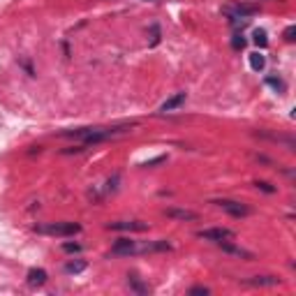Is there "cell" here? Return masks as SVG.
<instances>
[{
    "mask_svg": "<svg viewBox=\"0 0 296 296\" xmlns=\"http://www.w3.org/2000/svg\"><path fill=\"white\" fill-rule=\"evenodd\" d=\"M125 127H81V130H67L63 132V137H72V139H79L81 146H91V144H97V141H104L109 137H116V134L125 132Z\"/></svg>",
    "mask_w": 296,
    "mask_h": 296,
    "instance_id": "1",
    "label": "cell"
},
{
    "mask_svg": "<svg viewBox=\"0 0 296 296\" xmlns=\"http://www.w3.org/2000/svg\"><path fill=\"white\" fill-rule=\"evenodd\" d=\"M40 234H49V236H74L81 231V224L79 222H49V224H42L37 227Z\"/></svg>",
    "mask_w": 296,
    "mask_h": 296,
    "instance_id": "2",
    "label": "cell"
},
{
    "mask_svg": "<svg viewBox=\"0 0 296 296\" xmlns=\"http://www.w3.org/2000/svg\"><path fill=\"white\" fill-rule=\"evenodd\" d=\"M259 12L257 5H245V3H234V5H227L224 7V14L229 19H245V17H252V14Z\"/></svg>",
    "mask_w": 296,
    "mask_h": 296,
    "instance_id": "3",
    "label": "cell"
},
{
    "mask_svg": "<svg viewBox=\"0 0 296 296\" xmlns=\"http://www.w3.org/2000/svg\"><path fill=\"white\" fill-rule=\"evenodd\" d=\"M213 204H218L222 211H227L229 215H234V218H245V215H250V208H248L245 204H241V201L218 199V201H213Z\"/></svg>",
    "mask_w": 296,
    "mask_h": 296,
    "instance_id": "4",
    "label": "cell"
},
{
    "mask_svg": "<svg viewBox=\"0 0 296 296\" xmlns=\"http://www.w3.org/2000/svg\"><path fill=\"white\" fill-rule=\"evenodd\" d=\"M199 238H204V241H227V238H234V231L227 229V227H213V229L199 231Z\"/></svg>",
    "mask_w": 296,
    "mask_h": 296,
    "instance_id": "5",
    "label": "cell"
},
{
    "mask_svg": "<svg viewBox=\"0 0 296 296\" xmlns=\"http://www.w3.org/2000/svg\"><path fill=\"white\" fill-rule=\"evenodd\" d=\"M109 229H116V231H146L148 224L146 222H139V220H132V222H109Z\"/></svg>",
    "mask_w": 296,
    "mask_h": 296,
    "instance_id": "6",
    "label": "cell"
},
{
    "mask_svg": "<svg viewBox=\"0 0 296 296\" xmlns=\"http://www.w3.org/2000/svg\"><path fill=\"white\" fill-rule=\"evenodd\" d=\"M137 252V243L130 241V238H118L111 248V254H132Z\"/></svg>",
    "mask_w": 296,
    "mask_h": 296,
    "instance_id": "7",
    "label": "cell"
},
{
    "mask_svg": "<svg viewBox=\"0 0 296 296\" xmlns=\"http://www.w3.org/2000/svg\"><path fill=\"white\" fill-rule=\"evenodd\" d=\"M185 97H187L185 93H176V95H171L169 100H167V102H164L162 107H160V111H162V114H167V111H176L178 107H183Z\"/></svg>",
    "mask_w": 296,
    "mask_h": 296,
    "instance_id": "8",
    "label": "cell"
},
{
    "mask_svg": "<svg viewBox=\"0 0 296 296\" xmlns=\"http://www.w3.org/2000/svg\"><path fill=\"white\" fill-rule=\"evenodd\" d=\"M218 243H220V248H222L224 252L236 254V257H243V259H254V254H252V252H248V250L238 248V245H231V243H227V241H218Z\"/></svg>",
    "mask_w": 296,
    "mask_h": 296,
    "instance_id": "9",
    "label": "cell"
},
{
    "mask_svg": "<svg viewBox=\"0 0 296 296\" xmlns=\"http://www.w3.org/2000/svg\"><path fill=\"white\" fill-rule=\"evenodd\" d=\"M47 271H44V268H31V271H28V284H31V287H42L44 282H47Z\"/></svg>",
    "mask_w": 296,
    "mask_h": 296,
    "instance_id": "10",
    "label": "cell"
},
{
    "mask_svg": "<svg viewBox=\"0 0 296 296\" xmlns=\"http://www.w3.org/2000/svg\"><path fill=\"white\" fill-rule=\"evenodd\" d=\"M167 218L174 220H197L199 215L194 211H187V208H167Z\"/></svg>",
    "mask_w": 296,
    "mask_h": 296,
    "instance_id": "11",
    "label": "cell"
},
{
    "mask_svg": "<svg viewBox=\"0 0 296 296\" xmlns=\"http://www.w3.org/2000/svg\"><path fill=\"white\" fill-rule=\"evenodd\" d=\"M250 284H257V287H275L280 284V278H273V275H257V278H250L245 280Z\"/></svg>",
    "mask_w": 296,
    "mask_h": 296,
    "instance_id": "12",
    "label": "cell"
},
{
    "mask_svg": "<svg viewBox=\"0 0 296 296\" xmlns=\"http://www.w3.org/2000/svg\"><path fill=\"white\" fill-rule=\"evenodd\" d=\"M250 67H252L254 72H261V70L266 67V58L259 54V51H257V54H250Z\"/></svg>",
    "mask_w": 296,
    "mask_h": 296,
    "instance_id": "13",
    "label": "cell"
},
{
    "mask_svg": "<svg viewBox=\"0 0 296 296\" xmlns=\"http://www.w3.org/2000/svg\"><path fill=\"white\" fill-rule=\"evenodd\" d=\"M127 282H130V287H132L134 291H139V294H146V291H148V284L141 282V280L137 278L134 273H132V275H127Z\"/></svg>",
    "mask_w": 296,
    "mask_h": 296,
    "instance_id": "14",
    "label": "cell"
},
{
    "mask_svg": "<svg viewBox=\"0 0 296 296\" xmlns=\"http://www.w3.org/2000/svg\"><path fill=\"white\" fill-rule=\"evenodd\" d=\"M86 268V261H70L65 266V273H81Z\"/></svg>",
    "mask_w": 296,
    "mask_h": 296,
    "instance_id": "15",
    "label": "cell"
},
{
    "mask_svg": "<svg viewBox=\"0 0 296 296\" xmlns=\"http://www.w3.org/2000/svg\"><path fill=\"white\" fill-rule=\"evenodd\" d=\"M254 44L261 47V49L268 47V40H266V33L264 31H254Z\"/></svg>",
    "mask_w": 296,
    "mask_h": 296,
    "instance_id": "16",
    "label": "cell"
},
{
    "mask_svg": "<svg viewBox=\"0 0 296 296\" xmlns=\"http://www.w3.org/2000/svg\"><path fill=\"white\" fill-rule=\"evenodd\" d=\"M231 47H234L236 51H241V49H245V37H243L241 33H236V35L231 37Z\"/></svg>",
    "mask_w": 296,
    "mask_h": 296,
    "instance_id": "17",
    "label": "cell"
},
{
    "mask_svg": "<svg viewBox=\"0 0 296 296\" xmlns=\"http://www.w3.org/2000/svg\"><path fill=\"white\" fill-rule=\"evenodd\" d=\"M157 42H160V26L153 24L151 26V42H148V44H151V47H155Z\"/></svg>",
    "mask_w": 296,
    "mask_h": 296,
    "instance_id": "18",
    "label": "cell"
},
{
    "mask_svg": "<svg viewBox=\"0 0 296 296\" xmlns=\"http://www.w3.org/2000/svg\"><path fill=\"white\" fill-rule=\"evenodd\" d=\"M266 84L271 86V88H275V91H280V93L284 91V84L280 81V79H275V77H268V79H266Z\"/></svg>",
    "mask_w": 296,
    "mask_h": 296,
    "instance_id": "19",
    "label": "cell"
},
{
    "mask_svg": "<svg viewBox=\"0 0 296 296\" xmlns=\"http://www.w3.org/2000/svg\"><path fill=\"white\" fill-rule=\"evenodd\" d=\"M164 160H167V155H157V157H153V160H146V162L141 164V167H146V169H148V167H155V164L164 162Z\"/></svg>",
    "mask_w": 296,
    "mask_h": 296,
    "instance_id": "20",
    "label": "cell"
},
{
    "mask_svg": "<svg viewBox=\"0 0 296 296\" xmlns=\"http://www.w3.org/2000/svg\"><path fill=\"white\" fill-rule=\"evenodd\" d=\"M254 185L259 187V190H264V192H268V194H273V192H275V187H273L271 183H266V181H257Z\"/></svg>",
    "mask_w": 296,
    "mask_h": 296,
    "instance_id": "21",
    "label": "cell"
},
{
    "mask_svg": "<svg viewBox=\"0 0 296 296\" xmlns=\"http://www.w3.org/2000/svg\"><path fill=\"white\" fill-rule=\"evenodd\" d=\"M63 250L65 252H81V245L79 243H63Z\"/></svg>",
    "mask_w": 296,
    "mask_h": 296,
    "instance_id": "22",
    "label": "cell"
},
{
    "mask_svg": "<svg viewBox=\"0 0 296 296\" xmlns=\"http://www.w3.org/2000/svg\"><path fill=\"white\" fill-rule=\"evenodd\" d=\"M284 40H287V42H294L296 40V26H289V28L284 31Z\"/></svg>",
    "mask_w": 296,
    "mask_h": 296,
    "instance_id": "23",
    "label": "cell"
},
{
    "mask_svg": "<svg viewBox=\"0 0 296 296\" xmlns=\"http://www.w3.org/2000/svg\"><path fill=\"white\" fill-rule=\"evenodd\" d=\"M208 294V287H192L190 289V296H206Z\"/></svg>",
    "mask_w": 296,
    "mask_h": 296,
    "instance_id": "24",
    "label": "cell"
},
{
    "mask_svg": "<svg viewBox=\"0 0 296 296\" xmlns=\"http://www.w3.org/2000/svg\"><path fill=\"white\" fill-rule=\"evenodd\" d=\"M151 3H157V0H151Z\"/></svg>",
    "mask_w": 296,
    "mask_h": 296,
    "instance_id": "25",
    "label": "cell"
}]
</instances>
